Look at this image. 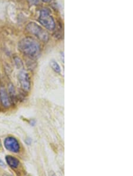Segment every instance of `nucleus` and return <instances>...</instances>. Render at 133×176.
<instances>
[{"instance_id": "1", "label": "nucleus", "mask_w": 133, "mask_h": 176, "mask_svg": "<svg viewBox=\"0 0 133 176\" xmlns=\"http://www.w3.org/2000/svg\"><path fill=\"white\" fill-rule=\"evenodd\" d=\"M18 48L24 56L31 59L37 58L41 52L39 43L31 37H26L22 39L18 43Z\"/></svg>"}, {"instance_id": "2", "label": "nucleus", "mask_w": 133, "mask_h": 176, "mask_svg": "<svg viewBox=\"0 0 133 176\" xmlns=\"http://www.w3.org/2000/svg\"><path fill=\"white\" fill-rule=\"evenodd\" d=\"M26 28L28 33L33 35L43 42H47L49 39V35L47 31L36 23H29Z\"/></svg>"}, {"instance_id": "3", "label": "nucleus", "mask_w": 133, "mask_h": 176, "mask_svg": "<svg viewBox=\"0 0 133 176\" xmlns=\"http://www.w3.org/2000/svg\"><path fill=\"white\" fill-rule=\"evenodd\" d=\"M39 22L46 29L53 31L56 28V23L49 9L44 8L40 11Z\"/></svg>"}, {"instance_id": "4", "label": "nucleus", "mask_w": 133, "mask_h": 176, "mask_svg": "<svg viewBox=\"0 0 133 176\" xmlns=\"http://www.w3.org/2000/svg\"><path fill=\"white\" fill-rule=\"evenodd\" d=\"M18 79L22 90L25 92H28L31 89V81L29 74L26 71H20L18 75Z\"/></svg>"}, {"instance_id": "5", "label": "nucleus", "mask_w": 133, "mask_h": 176, "mask_svg": "<svg viewBox=\"0 0 133 176\" xmlns=\"http://www.w3.org/2000/svg\"><path fill=\"white\" fill-rule=\"evenodd\" d=\"M4 145L5 149L11 152L18 153L20 151V146L18 141L13 136L7 137L4 141Z\"/></svg>"}, {"instance_id": "6", "label": "nucleus", "mask_w": 133, "mask_h": 176, "mask_svg": "<svg viewBox=\"0 0 133 176\" xmlns=\"http://www.w3.org/2000/svg\"><path fill=\"white\" fill-rule=\"evenodd\" d=\"M0 101L2 105L5 108H9L11 105L10 97L4 87L0 88Z\"/></svg>"}, {"instance_id": "7", "label": "nucleus", "mask_w": 133, "mask_h": 176, "mask_svg": "<svg viewBox=\"0 0 133 176\" xmlns=\"http://www.w3.org/2000/svg\"><path fill=\"white\" fill-rule=\"evenodd\" d=\"M5 160L7 164L12 168H17L20 164L19 160L11 155H7L5 157Z\"/></svg>"}, {"instance_id": "8", "label": "nucleus", "mask_w": 133, "mask_h": 176, "mask_svg": "<svg viewBox=\"0 0 133 176\" xmlns=\"http://www.w3.org/2000/svg\"><path fill=\"white\" fill-rule=\"evenodd\" d=\"M50 65L51 68L53 69V71L56 72V73H60L61 72V69L58 64V63L54 61V60H52L50 62Z\"/></svg>"}, {"instance_id": "9", "label": "nucleus", "mask_w": 133, "mask_h": 176, "mask_svg": "<svg viewBox=\"0 0 133 176\" xmlns=\"http://www.w3.org/2000/svg\"><path fill=\"white\" fill-rule=\"evenodd\" d=\"M9 92H10V97L11 98V100H15L17 97V95L15 93V89L13 86V85H11L9 87Z\"/></svg>"}, {"instance_id": "10", "label": "nucleus", "mask_w": 133, "mask_h": 176, "mask_svg": "<svg viewBox=\"0 0 133 176\" xmlns=\"http://www.w3.org/2000/svg\"><path fill=\"white\" fill-rule=\"evenodd\" d=\"M14 61H15V65H17V67L18 68H21L23 66V62H22V61L21 60L20 58H14Z\"/></svg>"}, {"instance_id": "11", "label": "nucleus", "mask_w": 133, "mask_h": 176, "mask_svg": "<svg viewBox=\"0 0 133 176\" xmlns=\"http://www.w3.org/2000/svg\"><path fill=\"white\" fill-rule=\"evenodd\" d=\"M41 0H27L30 5H36L40 3Z\"/></svg>"}, {"instance_id": "12", "label": "nucleus", "mask_w": 133, "mask_h": 176, "mask_svg": "<svg viewBox=\"0 0 133 176\" xmlns=\"http://www.w3.org/2000/svg\"><path fill=\"white\" fill-rule=\"evenodd\" d=\"M0 166L3 167V168H5V167H6L5 163L3 162V161L1 159V158H0Z\"/></svg>"}, {"instance_id": "13", "label": "nucleus", "mask_w": 133, "mask_h": 176, "mask_svg": "<svg viewBox=\"0 0 133 176\" xmlns=\"http://www.w3.org/2000/svg\"><path fill=\"white\" fill-rule=\"evenodd\" d=\"M41 1L43 2H49L52 1V0H41Z\"/></svg>"}, {"instance_id": "14", "label": "nucleus", "mask_w": 133, "mask_h": 176, "mask_svg": "<svg viewBox=\"0 0 133 176\" xmlns=\"http://www.w3.org/2000/svg\"><path fill=\"white\" fill-rule=\"evenodd\" d=\"M0 147H1V144H0Z\"/></svg>"}]
</instances>
